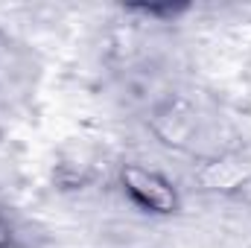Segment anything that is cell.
I'll use <instances>...</instances> for the list:
<instances>
[{
	"instance_id": "6da1fadb",
	"label": "cell",
	"mask_w": 251,
	"mask_h": 248,
	"mask_svg": "<svg viewBox=\"0 0 251 248\" xmlns=\"http://www.w3.org/2000/svg\"><path fill=\"white\" fill-rule=\"evenodd\" d=\"M123 184L126 193L143 207V210H152V213H173L178 207V196L173 184L155 173V170H143V167H126L123 170Z\"/></svg>"
}]
</instances>
